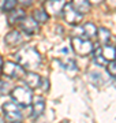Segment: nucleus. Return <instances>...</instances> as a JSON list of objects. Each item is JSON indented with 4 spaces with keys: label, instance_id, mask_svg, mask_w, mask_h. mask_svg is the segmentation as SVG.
Masks as SVG:
<instances>
[{
    "label": "nucleus",
    "instance_id": "obj_14",
    "mask_svg": "<svg viewBox=\"0 0 116 123\" xmlns=\"http://www.w3.org/2000/svg\"><path fill=\"white\" fill-rule=\"evenodd\" d=\"M71 4H72V7H74L78 12L82 14V15H83V14H87L90 11V1L89 0H72Z\"/></svg>",
    "mask_w": 116,
    "mask_h": 123
},
{
    "label": "nucleus",
    "instance_id": "obj_16",
    "mask_svg": "<svg viewBox=\"0 0 116 123\" xmlns=\"http://www.w3.org/2000/svg\"><path fill=\"white\" fill-rule=\"evenodd\" d=\"M96 37L98 38V43L101 45H104V44H108L109 37H111V33L105 27H100V29H97V36Z\"/></svg>",
    "mask_w": 116,
    "mask_h": 123
},
{
    "label": "nucleus",
    "instance_id": "obj_3",
    "mask_svg": "<svg viewBox=\"0 0 116 123\" xmlns=\"http://www.w3.org/2000/svg\"><path fill=\"white\" fill-rule=\"evenodd\" d=\"M71 45L74 52L78 56H87L93 52V44L92 41L85 37H81V36H75L71 38Z\"/></svg>",
    "mask_w": 116,
    "mask_h": 123
},
{
    "label": "nucleus",
    "instance_id": "obj_13",
    "mask_svg": "<svg viewBox=\"0 0 116 123\" xmlns=\"http://www.w3.org/2000/svg\"><path fill=\"white\" fill-rule=\"evenodd\" d=\"M25 17L26 15H25L23 10H15V8L11 10V11H8V25H17Z\"/></svg>",
    "mask_w": 116,
    "mask_h": 123
},
{
    "label": "nucleus",
    "instance_id": "obj_20",
    "mask_svg": "<svg viewBox=\"0 0 116 123\" xmlns=\"http://www.w3.org/2000/svg\"><path fill=\"white\" fill-rule=\"evenodd\" d=\"M10 92H11V86H10V82H7V81H3V79H0V97L10 94Z\"/></svg>",
    "mask_w": 116,
    "mask_h": 123
},
{
    "label": "nucleus",
    "instance_id": "obj_6",
    "mask_svg": "<svg viewBox=\"0 0 116 123\" xmlns=\"http://www.w3.org/2000/svg\"><path fill=\"white\" fill-rule=\"evenodd\" d=\"M63 12V18H64V21L68 23V25H71V26H76V25H79L81 21H82V14L78 12L74 7H72L71 3H66L64 7L62 10Z\"/></svg>",
    "mask_w": 116,
    "mask_h": 123
},
{
    "label": "nucleus",
    "instance_id": "obj_26",
    "mask_svg": "<svg viewBox=\"0 0 116 123\" xmlns=\"http://www.w3.org/2000/svg\"><path fill=\"white\" fill-rule=\"evenodd\" d=\"M38 3H45V0H38Z\"/></svg>",
    "mask_w": 116,
    "mask_h": 123
},
{
    "label": "nucleus",
    "instance_id": "obj_27",
    "mask_svg": "<svg viewBox=\"0 0 116 123\" xmlns=\"http://www.w3.org/2000/svg\"><path fill=\"white\" fill-rule=\"evenodd\" d=\"M0 68H1V57H0Z\"/></svg>",
    "mask_w": 116,
    "mask_h": 123
},
{
    "label": "nucleus",
    "instance_id": "obj_18",
    "mask_svg": "<svg viewBox=\"0 0 116 123\" xmlns=\"http://www.w3.org/2000/svg\"><path fill=\"white\" fill-rule=\"evenodd\" d=\"M93 59L98 66H101V67L107 66V63H108V62L104 59V56L101 55V48H97L96 51H93Z\"/></svg>",
    "mask_w": 116,
    "mask_h": 123
},
{
    "label": "nucleus",
    "instance_id": "obj_5",
    "mask_svg": "<svg viewBox=\"0 0 116 123\" xmlns=\"http://www.w3.org/2000/svg\"><path fill=\"white\" fill-rule=\"evenodd\" d=\"M1 74L12 79H21L25 75L26 70L23 68L19 63H14V62H4L1 64Z\"/></svg>",
    "mask_w": 116,
    "mask_h": 123
},
{
    "label": "nucleus",
    "instance_id": "obj_22",
    "mask_svg": "<svg viewBox=\"0 0 116 123\" xmlns=\"http://www.w3.org/2000/svg\"><path fill=\"white\" fill-rule=\"evenodd\" d=\"M107 71L112 78H116V62H108L107 63Z\"/></svg>",
    "mask_w": 116,
    "mask_h": 123
},
{
    "label": "nucleus",
    "instance_id": "obj_2",
    "mask_svg": "<svg viewBox=\"0 0 116 123\" xmlns=\"http://www.w3.org/2000/svg\"><path fill=\"white\" fill-rule=\"evenodd\" d=\"M11 97L12 100L21 107H29L31 104V98H33V93H31V89L29 86H15V88L11 90Z\"/></svg>",
    "mask_w": 116,
    "mask_h": 123
},
{
    "label": "nucleus",
    "instance_id": "obj_9",
    "mask_svg": "<svg viewBox=\"0 0 116 123\" xmlns=\"http://www.w3.org/2000/svg\"><path fill=\"white\" fill-rule=\"evenodd\" d=\"M22 78H23L25 85H26V86H29L30 89H36V88H38V86H40L41 77L38 74H36V73H31V71L25 73V75H23Z\"/></svg>",
    "mask_w": 116,
    "mask_h": 123
},
{
    "label": "nucleus",
    "instance_id": "obj_1",
    "mask_svg": "<svg viewBox=\"0 0 116 123\" xmlns=\"http://www.w3.org/2000/svg\"><path fill=\"white\" fill-rule=\"evenodd\" d=\"M17 60L25 70H36L41 64V55L38 53L34 47L31 45H25L17 52Z\"/></svg>",
    "mask_w": 116,
    "mask_h": 123
},
{
    "label": "nucleus",
    "instance_id": "obj_8",
    "mask_svg": "<svg viewBox=\"0 0 116 123\" xmlns=\"http://www.w3.org/2000/svg\"><path fill=\"white\" fill-rule=\"evenodd\" d=\"M66 0H45V11L52 15H59L62 12Z\"/></svg>",
    "mask_w": 116,
    "mask_h": 123
},
{
    "label": "nucleus",
    "instance_id": "obj_21",
    "mask_svg": "<svg viewBox=\"0 0 116 123\" xmlns=\"http://www.w3.org/2000/svg\"><path fill=\"white\" fill-rule=\"evenodd\" d=\"M17 0H4V3H3V7L1 8L4 10V11H11V10H14L15 7H17Z\"/></svg>",
    "mask_w": 116,
    "mask_h": 123
},
{
    "label": "nucleus",
    "instance_id": "obj_17",
    "mask_svg": "<svg viewBox=\"0 0 116 123\" xmlns=\"http://www.w3.org/2000/svg\"><path fill=\"white\" fill-rule=\"evenodd\" d=\"M33 18H34V21L40 25V23H45L46 21H48L49 15H48V12H46L45 10H36L34 14H33Z\"/></svg>",
    "mask_w": 116,
    "mask_h": 123
},
{
    "label": "nucleus",
    "instance_id": "obj_15",
    "mask_svg": "<svg viewBox=\"0 0 116 123\" xmlns=\"http://www.w3.org/2000/svg\"><path fill=\"white\" fill-rule=\"evenodd\" d=\"M101 48V55L104 56V59L107 62H112L115 60V52H116V48L112 47V45H108V44H104Z\"/></svg>",
    "mask_w": 116,
    "mask_h": 123
},
{
    "label": "nucleus",
    "instance_id": "obj_10",
    "mask_svg": "<svg viewBox=\"0 0 116 123\" xmlns=\"http://www.w3.org/2000/svg\"><path fill=\"white\" fill-rule=\"evenodd\" d=\"M44 110H45V100H44V97H41V96L34 97V100H33V111H31V116H33L34 119L38 118L40 115H42Z\"/></svg>",
    "mask_w": 116,
    "mask_h": 123
},
{
    "label": "nucleus",
    "instance_id": "obj_12",
    "mask_svg": "<svg viewBox=\"0 0 116 123\" xmlns=\"http://www.w3.org/2000/svg\"><path fill=\"white\" fill-rule=\"evenodd\" d=\"M81 31H82V36L81 37H85L87 40H92L97 36V27L96 25L92 22H87V23H83L82 27H81Z\"/></svg>",
    "mask_w": 116,
    "mask_h": 123
},
{
    "label": "nucleus",
    "instance_id": "obj_24",
    "mask_svg": "<svg viewBox=\"0 0 116 123\" xmlns=\"http://www.w3.org/2000/svg\"><path fill=\"white\" fill-rule=\"evenodd\" d=\"M107 4L111 8H116V0H107Z\"/></svg>",
    "mask_w": 116,
    "mask_h": 123
},
{
    "label": "nucleus",
    "instance_id": "obj_25",
    "mask_svg": "<svg viewBox=\"0 0 116 123\" xmlns=\"http://www.w3.org/2000/svg\"><path fill=\"white\" fill-rule=\"evenodd\" d=\"M89 1H90V4H100L104 0H89Z\"/></svg>",
    "mask_w": 116,
    "mask_h": 123
},
{
    "label": "nucleus",
    "instance_id": "obj_7",
    "mask_svg": "<svg viewBox=\"0 0 116 123\" xmlns=\"http://www.w3.org/2000/svg\"><path fill=\"white\" fill-rule=\"evenodd\" d=\"M19 26H21V30L23 31V33H26V34L29 36H33L36 34V33H38V30H40V27H38V23L34 21V18H23L22 21L19 22Z\"/></svg>",
    "mask_w": 116,
    "mask_h": 123
},
{
    "label": "nucleus",
    "instance_id": "obj_4",
    "mask_svg": "<svg viewBox=\"0 0 116 123\" xmlns=\"http://www.w3.org/2000/svg\"><path fill=\"white\" fill-rule=\"evenodd\" d=\"M3 115H4L6 120L8 122H21L22 120V111L21 105H18L15 101H7L1 107Z\"/></svg>",
    "mask_w": 116,
    "mask_h": 123
},
{
    "label": "nucleus",
    "instance_id": "obj_23",
    "mask_svg": "<svg viewBox=\"0 0 116 123\" xmlns=\"http://www.w3.org/2000/svg\"><path fill=\"white\" fill-rule=\"evenodd\" d=\"M17 3H19L22 7H30V6L33 4L31 0H17Z\"/></svg>",
    "mask_w": 116,
    "mask_h": 123
},
{
    "label": "nucleus",
    "instance_id": "obj_19",
    "mask_svg": "<svg viewBox=\"0 0 116 123\" xmlns=\"http://www.w3.org/2000/svg\"><path fill=\"white\" fill-rule=\"evenodd\" d=\"M59 62H60V64L63 66V68H66V70H76V64L75 62L72 60L71 57H64V60L63 59H59Z\"/></svg>",
    "mask_w": 116,
    "mask_h": 123
},
{
    "label": "nucleus",
    "instance_id": "obj_11",
    "mask_svg": "<svg viewBox=\"0 0 116 123\" xmlns=\"http://www.w3.org/2000/svg\"><path fill=\"white\" fill-rule=\"evenodd\" d=\"M6 44L8 45V47H17V45H19L21 43H22V36H21V31L18 30H11L7 33V36H6Z\"/></svg>",
    "mask_w": 116,
    "mask_h": 123
},
{
    "label": "nucleus",
    "instance_id": "obj_28",
    "mask_svg": "<svg viewBox=\"0 0 116 123\" xmlns=\"http://www.w3.org/2000/svg\"><path fill=\"white\" fill-rule=\"evenodd\" d=\"M115 60H116V52H115Z\"/></svg>",
    "mask_w": 116,
    "mask_h": 123
}]
</instances>
